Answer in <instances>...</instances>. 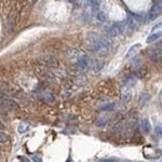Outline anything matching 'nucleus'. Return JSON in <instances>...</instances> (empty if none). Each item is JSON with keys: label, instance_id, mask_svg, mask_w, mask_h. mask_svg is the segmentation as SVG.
Here are the masks:
<instances>
[{"label": "nucleus", "instance_id": "obj_1", "mask_svg": "<svg viewBox=\"0 0 162 162\" xmlns=\"http://www.w3.org/2000/svg\"><path fill=\"white\" fill-rule=\"evenodd\" d=\"M106 34L109 35L110 38H116L118 35H121L122 31H124V26L122 25H118V24H114L111 26H107L106 29H105Z\"/></svg>", "mask_w": 162, "mask_h": 162}, {"label": "nucleus", "instance_id": "obj_2", "mask_svg": "<svg viewBox=\"0 0 162 162\" xmlns=\"http://www.w3.org/2000/svg\"><path fill=\"white\" fill-rule=\"evenodd\" d=\"M0 106H1L3 109L8 110V111H15L19 109V105L14 101V100H10V98H0Z\"/></svg>", "mask_w": 162, "mask_h": 162}, {"label": "nucleus", "instance_id": "obj_3", "mask_svg": "<svg viewBox=\"0 0 162 162\" xmlns=\"http://www.w3.org/2000/svg\"><path fill=\"white\" fill-rule=\"evenodd\" d=\"M160 14H162V1H157L156 4H153V6L149 13V15H147V20L156 19Z\"/></svg>", "mask_w": 162, "mask_h": 162}, {"label": "nucleus", "instance_id": "obj_4", "mask_svg": "<svg viewBox=\"0 0 162 162\" xmlns=\"http://www.w3.org/2000/svg\"><path fill=\"white\" fill-rule=\"evenodd\" d=\"M141 23V18L138 15H135V14H130L127 18V23H126V26L129 27L130 30H135L136 27L140 25Z\"/></svg>", "mask_w": 162, "mask_h": 162}, {"label": "nucleus", "instance_id": "obj_5", "mask_svg": "<svg viewBox=\"0 0 162 162\" xmlns=\"http://www.w3.org/2000/svg\"><path fill=\"white\" fill-rule=\"evenodd\" d=\"M89 62H90V60H89L87 56H85V55H80L79 59L76 60L77 67H79L80 70H86L89 67Z\"/></svg>", "mask_w": 162, "mask_h": 162}, {"label": "nucleus", "instance_id": "obj_6", "mask_svg": "<svg viewBox=\"0 0 162 162\" xmlns=\"http://www.w3.org/2000/svg\"><path fill=\"white\" fill-rule=\"evenodd\" d=\"M150 60L152 62H155V64H161L162 62V53H160L158 50H152L150 53Z\"/></svg>", "mask_w": 162, "mask_h": 162}, {"label": "nucleus", "instance_id": "obj_7", "mask_svg": "<svg viewBox=\"0 0 162 162\" xmlns=\"http://www.w3.org/2000/svg\"><path fill=\"white\" fill-rule=\"evenodd\" d=\"M41 61H43V65L44 66L55 67L56 65H58V61H56V59H54L53 56H45V58L41 59Z\"/></svg>", "mask_w": 162, "mask_h": 162}, {"label": "nucleus", "instance_id": "obj_8", "mask_svg": "<svg viewBox=\"0 0 162 162\" xmlns=\"http://www.w3.org/2000/svg\"><path fill=\"white\" fill-rule=\"evenodd\" d=\"M140 126H141V130H142V132H145V133H149L151 131V125H150V121L147 118L141 120Z\"/></svg>", "mask_w": 162, "mask_h": 162}, {"label": "nucleus", "instance_id": "obj_9", "mask_svg": "<svg viewBox=\"0 0 162 162\" xmlns=\"http://www.w3.org/2000/svg\"><path fill=\"white\" fill-rule=\"evenodd\" d=\"M136 84V77L135 76H129L125 79V87H132Z\"/></svg>", "mask_w": 162, "mask_h": 162}, {"label": "nucleus", "instance_id": "obj_10", "mask_svg": "<svg viewBox=\"0 0 162 162\" xmlns=\"http://www.w3.org/2000/svg\"><path fill=\"white\" fill-rule=\"evenodd\" d=\"M162 36V31H158V33H153V34H151L149 38H147V43H153V41H156V40H158Z\"/></svg>", "mask_w": 162, "mask_h": 162}, {"label": "nucleus", "instance_id": "obj_11", "mask_svg": "<svg viewBox=\"0 0 162 162\" xmlns=\"http://www.w3.org/2000/svg\"><path fill=\"white\" fill-rule=\"evenodd\" d=\"M121 95H122V98L125 101H129L130 98H131V94H130V90H129V87H122V90H121Z\"/></svg>", "mask_w": 162, "mask_h": 162}, {"label": "nucleus", "instance_id": "obj_12", "mask_svg": "<svg viewBox=\"0 0 162 162\" xmlns=\"http://www.w3.org/2000/svg\"><path fill=\"white\" fill-rule=\"evenodd\" d=\"M140 46H141L140 44H136V45H133V46H132V47L130 49V50L127 51V55H126V58H132V56L136 54V51H138Z\"/></svg>", "mask_w": 162, "mask_h": 162}, {"label": "nucleus", "instance_id": "obj_13", "mask_svg": "<svg viewBox=\"0 0 162 162\" xmlns=\"http://www.w3.org/2000/svg\"><path fill=\"white\" fill-rule=\"evenodd\" d=\"M0 92L5 94V95H13L14 91H13L8 85H1V86H0Z\"/></svg>", "mask_w": 162, "mask_h": 162}, {"label": "nucleus", "instance_id": "obj_14", "mask_svg": "<svg viewBox=\"0 0 162 162\" xmlns=\"http://www.w3.org/2000/svg\"><path fill=\"white\" fill-rule=\"evenodd\" d=\"M43 98L45 101H47V102H53L54 101V96L51 94H49V92H44L43 94Z\"/></svg>", "mask_w": 162, "mask_h": 162}, {"label": "nucleus", "instance_id": "obj_15", "mask_svg": "<svg viewBox=\"0 0 162 162\" xmlns=\"http://www.w3.org/2000/svg\"><path fill=\"white\" fill-rule=\"evenodd\" d=\"M96 18H97L98 21H102V23L105 21V20H106V15H105V13H102V11H97Z\"/></svg>", "mask_w": 162, "mask_h": 162}, {"label": "nucleus", "instance_id": "obj_16", "mask_svg": "<svg viewBox=\"0 0 162 162\" xmlns=\"http://www.w3.org/2000/svg\"><path fill=\"white\" fill-rule=\"evenodd\" d=\"M107 122V118L106 117H101V118H98V121H97V126H100V127H102V126H105Z\"/></svg>", "mask_w": 162, "mask_h": 162}, {"label": "nucleus", "instance_id": "obj_17", "mask_svg": "<svg viewBox=\"0 0 162 162\" xmlns=\"http://www.w3.org/2000/svg\"><path fill=\"white\" fill-rule=\"evenodd\" d=\"M104 66V62L102 61H96L95 62V66H94V70L95 71H98V70H101Z\"/></svg>", "mask_w": 162, "mask_h": 162}, {"label": "nucleus", "instance_id": "obj_18", "mask_svg": "<svg viewBox=\"0 0 162 162\" xmlns=\"http://www.w3.org/2000/svg\"><path fill=\"white\" fill-rule=\"evenodd\" d=\"M6 141H8V136H6L5 133H0V145L5 144Z\"/></svg>", "mask_w": 162, "mask_h": 162}, {"label": "nucleus", "instance_id": "obj_19", "mask_svg": "<svg viewBox=\"0 0 162 162\" xmlns=\"http://www.w3.org/2000/svg\"><path fill=\"white\" fill-rule=\"evenodd\" d=\"M27 129H29V126L27 125H25V124H21L20 125V127H19V132H25V131H27Z\"/></svg>", "mask_w": 162, "mask_h": 162}, {"label": "nucleus", "instance_id": "obj_20", "mask_svg": "<svg viewBox=\"0 0 162 162\" xmlns=\"http://www.w3.org/2000/svg\"><path fill=\"white\" fill-rule=\"evenodd\" d=\"M97 162H117V160H112V158H105V160H98Z\"/></svg>", "mask_w": 162, "mask_h": 162}, {"label": "nucleus", "instance_id": "obj_21", "mask_svg": "<svg viewBox=\"0 0 162 162\" xmlns=\"http://www.w3.org/2000/svg\"><path fill=\"white\" fill-rule=\"evenodd\" d=\"M156 132H157V135H160V136H162V125H160V126H157V127H156Z\"/></svg>", "mask_w": 162, "mask_h": 162}, {"label": "nucleus", "instance_id": "obj_22", "mask_svg": "<svg viewBox=\"0 0 162 162\" xmlns=\"http://www.w3.org/2000/svg\"><path fill=\"white\" fill-rule=\"evenodd\" d=\"M115 107V105L114 104H111V105H107V106H105V107H102L101 110H112Z\"/></svg>", "mask_w": 162, "mask_h": 162}, {"label": "nucleus", "instance_id": "obj_23", "mask_svg": "<svg viewBox=\"0 0 162 162\" xmlns=\"http://www.w3.org/2000/svg\"><path fill=\"white\" fill-rule=\"evenodd\" d=\"M140 62H141V60H140L138 58H136L135 60H133V61H132V64H133V65H135V66H140Z\"/></svg>", "mask_w": 162, "mask_h": 162}, {"label": "nucleus", "instance_id": "obj_24", "mask_svg": "<svg viewBox=\"0 0 162 162\" xmlns=\"http://www.w3.org/2000/svg\"><path fill=\"white\" fill-rule=\"evenodd\" d=\"M156 50H158L160 53H162V41H160V43L156 45Z\"/></svg>", "mask_w": 162, "mask_h": 162}, {"label": "nucleus", "instance_id": "obj_25", "mask_svg": "<svg viewBox=\"0 0 162 162\" xmlns=\"http://www.w3.org/2000/svg\"><path fill=\"white\" fill-rule=\"evenodd\" d=\"M160 27H162V20H161V21H160L157 25H155V26H153V31H155V30H157V29H160Z\"/></svg>", "mask_w": 162, "mask_h": 162}, {"label": "nucleus", "instance_id": "obj_26", "mask_svg": "<svg viewBox=\"0 0 162 162\" xmlns=\"http://www.w3.org/2000/svg\"><path fill=\"white\" fill-rule=\"evenodd\" d=\"M35 1H36V0H26V4L30 6V5H33V4L35 3Z\"/></svg>", "mask_w": 162, "mask_h": 162}, {"label": "nucleus", "instance_id": "obj_27", "mask_svg": "<svg viewBox=\"0 0 162 162\" xmlns=\"http://www.w3.org/2000/svg\"><path fill=\"white\" fill-rule=\"evenodd\" d=\"M33 160H34L35 162H41V158H40V157H38V156H34V157H33Z\"/></svg>", "mask_w": 162, "mask_h": 162}, {"label": "nucleus", "instance_id": "obj_28", "mask_svg": "<svg viewBox=\"0 0 162 162\" xmlns=\"http://www.w3.org/2000/svg\"><path fill=\"white\" fill-rule=\"evenodd\" d=\"M21 162H30V161H29V160H27V158H25V160H23Z\"/></svg>", "mask_w": 162, "mask_h": 162}]
</instances>
